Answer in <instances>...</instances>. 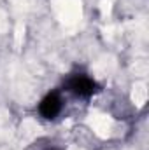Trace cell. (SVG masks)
I'll use <instances>...</instances> for the list:
<instances>
[{
  "label": "cell",
  "instance_id": "cell-3",
  "mask_svg": "<svg viewBox=\"0 0 149 150\" xmlns=\"http://www.w3.org/2000/svg\"><path fill=\"white\" fill-rule=\"evenodd\" d=\"M53 150H58V149H53Z\"/></svg>",
  "mask_w": 149,
  "mask_h": 150
},
{
  "label": "cell",
  "instance_id": "cell-2",
  "mask_svg": "<svg viewBox=\"0 0 149 150\" xmlns=\"http://www.w3.org/2000/svg\"><path fill=\"white\" fill-rule=\"evenodd\" d=\"M63 96L60 91H49L39 103V115L46 120H54L63 110Z\"/></svg>",
  "mask_w": 149,
  "mask_h": 150
},
{
  "label": "cell",
  "instance_id": "cell-1",
  "mask_svg": "<svg viewBox=\"0 0 149 150\" xmlns=\"http://www.w3.org/2000/svg\"><path fill=\"white\" fill-rule=\"evenodd\" d=\"M63 89L67 93H70L72 96H75V98L88 100V98H91L93 94H97L100 91V86L88 74L74 72V74L67 75V79L63 80Z\"/></svg>",
  "mask_w": 149,
  "mask_h": 150
}]
</instances>
